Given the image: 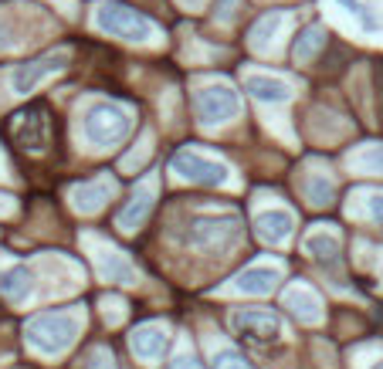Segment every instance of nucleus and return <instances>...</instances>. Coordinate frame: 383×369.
I'll return each instance as SVG.
<instances>
[{
  "label": "nucleus",
  "mask_w": 383,
  "mask_h": 369,
  "mask_svg": "<svg viewBox=\"0 0 383 369\" xmlns=\"http://www.w3.org/2000/svg\"><path fill=\"white\" fill-rule=\"evenodd\" d=\"M245 92L255 95L258 102H268V106H282L292 98V85L285 78H272V75H248L245 78Z\"/></svg>",
  "instance_id": "10"
},
{
  "label": "nucleus",
  "mask_w": 383,
  "mask_h": 369,
  "mask_svg": "<svg viewBox=\"0 0 383 369\" xmlns=\"http://www.w3.org/2000/svg\"><path fill=\"white\" fill-rule=\"evenodd\" d=\"M306 190H309V200L319 203V207L333 200V183H329L326 176H312V180L306 183Z\"/></svg>",
  "instance_id": "24"
},
{
  "label": "nucleus",
  "mask_w": 383,
  "mask_h": 369,
  "mask_svg": "<svg viewBox=\"0 0 383 369\" xmlns=\"http://www.w3.org/2000/svg\"><path fill=\"white\" fill-rule=\"evenodd\" d=\"M285 305L299 315V319H306V322H316L319 319V295L309 292V288H292L289 295H285Z\"/></svg>",
  "instance_id": "17"
},
{
  "label": "nucleus",
  "mask_w": 383,
  "mask_h": 369,
  "mask_svg": "<svg viewBox=\"0 0 383 369\" xmlns=\"http://www.w3.org/2000/svg\"><path fill=\"white\" fill-rule=\"evenodd\" d=\"M241 220L234 214L228 217H194L190 231H187V244L200 247V251H224V247L238 237Z\"/></svg>",
  "instance_id": "4"
},
{
  "label": "nucleus",
  "mask_w": 383,
  "mask_h": 369,
  "mask_svg": "<svg viewBox=\"0 0 383 369\" xmlns=\"http://www.w3.org/2000/svg\"><path fill=\"white\" fill-rule=\"evenodd\" d=\"M65 64H68V55L58 51V55H45V58H38V62H24L14 68V75H11V89L17 95H28L38 89V81L48 78L51 72H62Z\"/></svg>",
  "instance_id": "8"
},
{
  "label": "nucleus",
  "mask_w": 383,
  "mask_h": 369,
  "mask_svg": "<svg viewBox=\"0 0 383 369\" xmlns=\"http://www.w3.org/2000/svg\"><path fill=\"white\" fill-rule=\"evenodd\" d=\"M153 193H156L153 183H139L136 197H133V200H129V207H126L123 214H119V227H123V231H136L139 224L146 220L150 207H153Z\"/></svg>",
  "instance_id": "14"
},
{
  "label": "nucleus",
  "mask_w": 383,
  "mask_h": 369,
  "mask_svg": "<svg viewBox=\"0 0 383 369\" xmlns=\"http://www.w3.org/2000/svg\"><path fill=\"white\" fill-rule=\"evenodd\" d=\"M170 369H204V366H200L194 356H180L177 363H170Z\"/></svg>",
  "instance_id": "29"
},
{
  "label": "nucleus",
  "mask_w": 383,
  "mask_h": 369,
  "mask_svg": "<svg viewBox=\"0 0 383 369\" xmlns=\"http://www.w3.org/2000/svg\"><path fill=\"white\" fill-rule=\"evenodd\" d=\"M255 227H258V234L268 241V244H282V241L292 234L295 220H292L289 210H268V214H261L258 220H255Z\"/></svg>",
  "instance_id": "15"
},
{
  "label": "nucleus",
  "mask_w": 383,
  "mask_h": 369,
  "mask_svg": "<svg viewBox=\"0 0 383 369\" xmlns=\"http://www.w3.org/2000/svg\"><path fill=\"white\" fill-rule=\"evenodd\" d=\"M275 281H278V268H272V264H255V268L241 271L234 285H238V292H245V295H268L275 288Z\"/></svg>",
  "instance_id": "13"
},
{
  "label": "nucleus",
  "mask_w": 383,
  "mask_h": 369,
  "mask_svg": "<svg viewBox=\"0 0 383 369\" xmlns=\"http://www.w3.org/2000/svg\"><path fill=\"white\" fill-rule=\"evenodd\" d=\"M99 271H102V278L119 281V285H133V281H136V271H133V268L123 261V254H116V251H106V254L99 258Z\"/></svg>",
  "instance_id": "19"
},
{
  "label": "nucleus",
  "mask_w": 383,
  "mask_h": 369,
  "mask_svg": "<svg viewBox=\"0 0 383 369\" xmlns=\"http://www.w3.org/2000/svg\"><path fill=\"white\" fill-rule=\"evenodd\" d=\"M326 45V31H322L319 24H309V28H302L299 31V38H295V45H292V58L302 64V62H312L316 58V51Z\"/></svg>",
  "instance_id": "16"
},
{
  "label": "nucleus",
  "mask_w": 383,
  "mask_h": 369,
  "mask_svg": "<svg viewBox=\"0 0 383 369\" xmlns=\"http://www.w3.org/2000/svg\"><path fill=\"white\" fill-rule=\"evenodd\" d=\"M11 132H14L17 146H24V149H31V153H41L48 146V108L28 106V108H21V112H14Z\"/></svg>",
  "instance_id": "7"
},
{
  "label": "nucleus",
  "mask_w": 383,
  "mask_h": 369,
  "mask_svg": "<svg viewBox=\"0 0 383 369\" xmlns=\"http://www.w3.org/2000/svg\"><path fill=\"white\" fill-rule=\"evenodd\" d=\"M339 4L346 7V14H353L356 21H360V24H363V31H377V21L370 17V11L363 7V4H360V0H339Z\"/></svg>",
  "instance_id": "25"
},
{
  "label": "nucleus",
  "mask_w": 383,
  "mask_h": 369,
  "mask_svg": "<svg viewBox=\"0 0 383 369\" xmlns=\"http://www.w3.org/2000/svg\"><path fill=\"white\" fill-rule=\"evenodd\" d=\"M106 200H109V183H106V180L82 183L75 190V207L82 210V214H92V210H99V207H102Z\"/></svg>",
  "instance_id": "18"
},
{
  "label": "nucleus",
  "mask_w": 383,
  "mask_h": 369,
  "mask_svg": "<svg viewBox=\"0 0 383 369\" xmlns=\"http://www.w3.org/2000/svg\"><path fill=\"white\" fill-rule=\"evenodd\" d=\"M373 369H383V359H380V363H377V366H373Z\"/></svg>",
  "instance_id": "31"
},
{
  "label": "nucleus",
  "mask_w": 383,
  "mask_h": 369,
  "mask_svg": "<svg viewBox=\"0 0 383 369\" xmlns=\"http://www.w3.org/2000/svg\"><path fill=\"white\" fill-rule=\"evenodd\" d=\"M214 369H255V363L228 346V349H217L214 353Z\"/></svg>",
  "instance_id": "22"
},
{
  "label": "nucleus",
  "mask_w": 383,
  "mask_h": 369,
  "mask_svg": "<svg viewBox=\"0 0 383 369\" xmlns=\"http://www.w3.org/2000/svg\"><path fill=\"white\" fill-rule=\"evenodd\" d=\"M231 322L234 329L248 339H258V342H268V339H278L282 332V322H278L275 312H268V308H241V312H234L231 315Z\"/></svg>",
  "instance_id": "9"
},
{
  "label": "nucleus",
  "mask_w": 383,
  "mask_h": 369,
  "mask_svg": "<svg viewBox=\"0 0 383 369\" xmlns=\"http://www.w3.org/2000/svg\"><path fill=\"white\" fill-rule=\"evenodd\" d=\"M170 166H173V173H180L184 180L200 183V186H224L231 176L224 163H217L211 156H200L194 149H180V153L170 159Z\"/></svg>",
  "instance_id": "5"
},
{
  "label": "nucleus",
  "mask_w": 383,
  "mask_h": 369,
  "mask_svg": "<svg viewBox=\"0 0 383 369\" xmlns=\"http://www.w3.org/2000/svg\"><path fill=\"white\" fill-rule=\"evenodd\" d=\"M370 214H373V220L383 227V193H373V197H370Z\"/></svg>",
  "instance_id": "27"
},
{
  "label": "nucleus",
  "mask_w": 383,
  "mask_h": 369,
  "mask_svg": "<svg viewBox=\"0 0 383 369\" xmlns=\"http://www.w3.org/2000/svg\"><path fill=\"white\" fill-rule=\"evenodd\" d=\"M282 24H285V14H282V11H275V14H265L258 24H255V31H251L255 45H268V41L282 31Z\"/></svg>",
  "instance_id": "21"
},
{
  "label": "nucleus",
  "mask_w": 383,
  "mask_h": 369,
  "mask_svg": "<svg viewBox=\"0 0 383 369\" xmlns=\"http://www.w3.org/2000/svg\"><path fill=\"white\" fill-rule=\"evenodd\" d=\"M28 342H31L38 353L45 356H58L65 353L78 336V315L72 312H41L28 322Z\"/></svg>",
  "instance_id": "1"
},
{
  "label": "nucleus",
  "mask_w": 383,
  "mask_h": 369,
  "mask_svg": "<svg viewBox=\"0 0 383 369\" xmlns=\"http://www.w3.org/2000/svg\"><path fill=\"white\" fill-rule=\"evenodd\" d=\"M95 24L109 38H123V41H150L156 31L150 17L133 11V7H126V4H99Z\"/></svg>",
  "instance_id": "2"
},
{
  "label": "nucleus",
  "mask_w": 383,
  "mask_h": 369,
  "mask_svg": "<svg viewBox=\"0 0 383 369\" xmlns=\"http://www.w3.org/2000/svg\"><path fill=\"white\" fill-rule=\"evenodd\" d=\"M34 288V275L28 264H14V268H4L0 271V295L11 298V302H24Z\"/></svg>",
  "instance_id": "12"
},
{
  "label": "nucleus",
  "mask_w": 383,
  "mask_h": 369,
  "mask_svg": "<svg viewBox=\"0 0 383 369\" xmlns=\"http://www.w3.org/2000/svg\"><path fill=\"white\" fill-rule=\"evenodd\" d=\"M197 119L204 125H217V123H228L241 112V102H238V92L228 89V85H207L197 92Z\"/></svg>",
  "instance_id": "6"
},
{
  "label": "nucleus",
  "mask_w": 383,
  "mask_h": 369,
  "mask_svg": "<svg viewBox=\"0 0 383 369\" xmlns=\"http://www.w3.org/2000/svg\"><path fill=\"white\" fill-rule=\"evenodd\" d=\"M353 166L367 169V173H383V146H370L353 159Z\"/></svg>",
  "instance_id": "23"
},
{
  "label": "nucleus",
  "mask_w": 383,
  "mask_h": 369,
  "mask_svg": "<svg viewBox=\"0 0 383 369\" xmlns=\"http://www.w3.org/2000/svg\"><path fill=\"white\" fill-rule=\"evenodd\" d=\"M306 251L322 264H336L339 261V241L333 234H312L306 241Z\"/></svg>",
  "instance_id": "20"
},
{
  "label": "nucleus",
  "mask_w": 383,
  "mask_h": 369,
  "mask_svg": "<svg viewBox=\"0 0 383 369\" xmlns=\"http://www.w3.org/2000/svg\"><path fill=\"white\" fill-rule=\"evenodd\" d=\"M82 369H116L112 366V356L109 353H102V349H99V353H92L89 356V363H85V366Z\"/></svg>",
  "instance_id": "26"
},
{
  "label": "nucleus",
  "mask_w": 383,
  "mask_h": 369,
  "mask_svg": "<svg viewBox=\"0 0 383 369\" xmlns=\"http://www.w3.org/2000/svg\"><path fill=\"white\" fill-rule=\"evenodd\" d=\"M234 7H238V0H217V17L228 21V17L234 14Z\"/></svg>",
  "instance_id": "28"
},
{
  "label": "nucleus",
  "mask_w": 383,
  "mask_h": 369,
  "mask_svg": "<svg viewBox=\"0 0 383 369\" xmlns=\"http://www.w3.org/2000/svg\"><path fill=\"white\" fill-rule=\"evenodd\" d=\"M377 89H380V115H383V64L377 68Z\"/></svg>",
  "instance_id": "30"
},
{
  "label": "nucleus",
  "mask_w": 383,
  "mask_h": 369,
  "mask_svg": "<svg viewBox=\"0 0 383 369\" xmlns=\"http://www.w3.org/2000/svg\"><path fill=\"white\" fill-rule=\"evenodd\" d=\"M85 139L92 142V146H116L119 139H126L129 132V115H126L119 106H112V102H92V106L85 108Z\"/></svg>",
  "instance_id": "3"
},
{
  "label": "nucleus",
  "mask_w": 383,
  "mask_h": 369,
  "mask_svg": "<svg viewBox=\"0 0 383 369\" xmlns=\"http://www.w3.org/2000/svg\"><path fill=\"white\" fill-rule=\"evenodd\" d=\"M129 346H133V353L139 359H146V363H153L163 356L167 349V332H163V325H139L136 332L129 336Z\"/></svg>",
  "instance_id": "11"
}]
</instances>
